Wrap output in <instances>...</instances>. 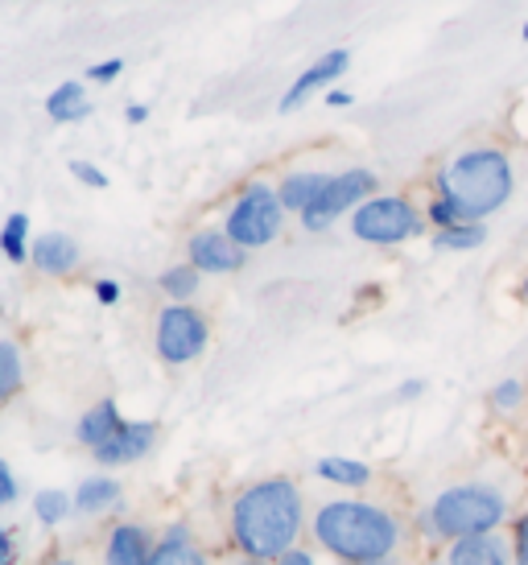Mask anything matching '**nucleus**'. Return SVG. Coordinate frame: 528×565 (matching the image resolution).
<instances>
[{"mask_svg":"<svg viewBox=\"0 0 528 565\" xmlns=\"http://www.w3.org/2000/svg\"><path fill=\"white\" fill-rule=\"evenodd\" d=\"M425 565H446V562H442V557H434V562H425Z\"/></svg>","mask_w":528,"mask_h":565,"instance_id":"79ce46f5","label":"nucleus"},{"mask_svg":"<svg viewBox=\"0 0 528 565\" xmlns=\"http://www.w3.org/2000/svg\"><path fill=\"white\" fill-rule=\"evenodd\" d=\"M71 512H75V495H66L59 487H46V491L33 495V516H38V524H46V529H59Z\"/></svg>","mask_w":528,"mask_h":565,"instance_id":"b1692460","label":"nucleus"},{"mask_svg":"<svg viewBox=\"0 0 528 565\" xmlns=\"http://www.w3.org/2000/svg\"><path fill=\"white\" fill-rule=\"evenodd\" d=\"M0 565H17V541H13V529H4V524H0Z\"/></svg>","mask_w":528,"mask_h":565,"instance_id":"473e14b6","label":"nucleus"},{"mask_svg":"<svg viewBox=\"0 0 528 565\" xmlns=\"http://www.w3.org/2000/svg\"><path fill=\"white\" fill-rule=\"evenodd\" d=\"M525 396H528L525 380L508 376V380H499L496 388L487 393V405H492V413H496V417H513V413H520V408H525Z\"/></svg>","mask_w":528,"mask_h":565,"instance_id":"a878e982","label":"nucleus"},{"mask_svg":"<svg viewBox=\"0 0 528 565\" xmlns=\"http://www.w3.org/2000/svg\"><path fill=\"white\" fill-rule=\"evenodd\" d=\"M421 393H425V380H404L397 388V401H418Z\"/></svg>","mask_w":528,"mask_h":565,"instance_id":"f704fd0d","label":"nucleus"},{"mask_svg":"<svg viewBox=\"0 0 528 565\" xmlns=\"http://www.w3.org/2000/svg\"><path fill=\"white\" fill-rule=\"evenodd\" d=\"M232 565H256V562H249V557H235V562Z\"/></svg>","mask_w":528,"mask_h":565,"instance_id":"ea45409f","label":"nucleus"},{"mask_svg":"<svg viewBox=\"0 0 528 565\" xmlns=\"http://www.w3.org/2000/svg\"><path fill=\"white\" fill-rule=\"evenodd\" d=\"M425 227V215L401 194H372L368 203L351 211V236L376 248H392L404 239H418Z\"/></svg>","mask_w":528,"mask_h":565,"instance_id":"423d86ee","label":"nucleus"},{"mask_svg":"<svg viewBox=\"0 0 528 565\" xmlns=\"http://www.w3.org/2000/svg\"><path fill=\"white\" fill-rule=\"evenodd\" d=\"M306 533V495L289 475H268L240 487L228 508V541L235 557L277 562Z\"/></svg>","mask_w":528,"mask_h":565,"instance_id":"f257e3e1","label":"nucleus"},{"mask_svg":"<svg viewBox=\"0 0 528 565\" xmlns=\"http://www.w3.org/2000/svg\"><path fill=\"white\" fill-rule=\"evenodd\" d=\"M78 244L66 232H46V236L33 239L30 248V260L38 273H46V277H71L78 268Z\"/></svg>","mask_w":528,"mask_h":565,"instance_id":"4468645a","label":"nucleus"},{"mask_svg":"<svg viewBox=\"0 0 528 565\" xmlns=\"http://www.w3.org/2000/svg\"><path fill=\"white\" fill-rule=\"evenodd\" d=\"M17 495H21V483H17L13 467L0 458V508H9V503H17Z\"/></svg>","mask_w":528,"mask_h":565,"instance_id":"c756f323","label":"nucleus"},{"mask_svg":"<svg viewBox=\"0 0 528 565\" xmlns=\"http://www.w3.org/2000/svg\"><path fill=\"white\" fill-rule=\"evenodd\" d=\"M25 388V360H21V347L0 339V408L9 405L17 393Z\"/></svg>","mask_w":528,"mask_h":565,"instance_id":"412c9836","label":"nucleus"},{"mask_svg":"<svg viewBox=\"0 0 528 565\" xmlns=\"http://www.w3.org/2000/svg\"><path fill=\"white\" fill-rule=\"evenodd\" d=\"M520 38H525V42H528V25H525V33H520Z\"/></svg>","mask_w":528,"mask_h":565,"instance_id":"37998d69","label":"nucleus"},{"mask_svg":"<svg viewBox=\"0 0 528 565\" xmlns=\"http://www.w3.org/2000/svg\"><path fill=\"white\" fill-rule=\"evenodd\" d=\"M347 66H351V50H327L310 71H302V75H297V83L289 87V92L281 95V111L302 108L318 87H327V83H335L339 75H347Z\"/></svg>","mask_w":528,"mask_h":565,"instance_id":"f8f14e48","label":"nucleus"},{"mask_svg":"<svg viewBox=\"0 0 528 565\" xmlns=\"http://www.w3.org/2000/svg\"><path fill=\"white\" fill-rule=\"evenodd\" d=\"M125 116H128V125H145V120H149V108H145V104H137V99H133V104H128V108H125Z\"/></svg>","mask_w":528,"mask_h":565,"instance_id":"c9c22d12","label":"nucleus"},{"mask_svg":"<svg viewBox=\"0 0 528 565\" xmlns=\"http://www.w3.org/2000/svg\"><path fill=\"white\" fill-rule=\"evenodd\" d=\"M483 239H487V227H483V223H454V227H442V232H434V248L471 252V248H479Z\"/></svg>","mask_w":528,"mask_h":565,"instance_id":"393cba45","label":"nucleus"},{"mask_svg":"<svg viewBox=\"0 0 528 565\" xmlns=\"http://www.w3.org/2000/svg\"><path fill=\"white\" fill-rule=\"evenodd\" d=\"M314 475L330 487H342L347 495H351V491H368L372 479H376V471L368 467V462H359V458H342V455L318 458V462H314Z\"/></svg>","mask_w":528,"mask_h":565,"instance_id":"a211bd4d","label":"nucleus"},{"mask_svg":"<svg viewBox=\"0 0 528 565\" xmlns=\"http://www.w3.org/2000/svg\"><path fill=\"white\" fill-rule=\"evenodd\" d=\"M187 252H190V265L199 268V273H211V277L240 273L244 260H249V252L240 248L223 227H202V232H194L187 239Z\"/></svg>","mask_w":528,"mask_h":565,"instance_id":"1a4fd4ad","label":"nucleus"},{"mask_svg":"<svg viewBox=\"0 0 528 565\" xmlns=\"http://www.w3.org/2000/svg\"><path fill=\"white\" fill-rule=\"evenodd\" d=\"M154 441H157V425L154 422H125L120 429H116V438H108L104 446H95L92 458L99 462V467L116 471V467L140 462V458L154 450Z\"/></svg>","mask_w":528,"mask_h":565,"instance_id":"9d476101","label":"nucleus"},{"mask_svg":"<svg viewBox=\"0 0 528 565\" xmlns=\"http://www.w3.org/2000/svg\"><path fill=\"white\" fill-rule=\"evenodd\" d=\"M314 545L330 553L339 565H359L401 553L404 529L397 512L363 495H339V500L318 503L310 520Z\"/></svg>","mask_w":528,"mask_h":565,"instance_id":"f03ea898","label":"nucleus"},{"mask_svg":"<svg viewBox=\"0 0 528 565\" xmlns=\"http://www.w3.org/2000/svg\"><path fill=\"white\" fill-rule=\"evenodd\" d=\"M120 71H125V63H120V58H108V63L87 66V79H92V83H112Z\"/></svg>","mask_w":528,"mask_h":565,"instance_id":"7c9ffc66","label":"nucleus"},{"mask_svg":"<svg viewBox=\"0 0 528 565\" xmlns=\"http://www.w3.org/2000/svg\"><path fill=\"white\" fill-rule=\"evenodd\" d=\"M425 220H430L437 232H442V227H454V223H463V215H458V206H454V203H446V199H437V194H434V203L425 206Z\"/></svg>","mask_w":528,"mask_h":565,"instance_id":"bb28decb","label":"nucleus"},{"mask_svg":"<svg viewBox=\"0 0 528 565\" xmlns=\"http://www.w3.org/2000/svg\"><path fill=\"white\" fill-rule=\"evenodd\" d=\"M520 298H525V301H528V281H525V285H520Z\"/></svg>","mask_w":528,"mask_h":565,"instance_id":"a19ab883","label":"nucleus"},{"mask_svg":"<svg viewBox=\"0 0 528 565\" xmlns=\"http://www.w3.org/2000/svg\"><path fill=\"white\" fill-rule=\"evenodd\" d=\"M157 285H161V294H166L170 301H178V306H190V298L199 294V285H202V273L187 260V265L166 268Z\"/></svg>","mask_w":528,"mask_h":565,"instance_id":"4be33fe9","label":"nucleus"},{"mask_svg":"<svg viewBox=\"0 0 528 565\" xmlns=\"http://www.w3.org/2000/svg\"><path fill=\"white\" fill-rule=\"evenodd\" d=\"M120 425H125V417H120L116 401L104 396V401H95V405L75 422V441L78 446H87V450H95V446H104L108 438H116Z\"/></svg>","mask_w":528,"mask_h":565,"instance_id":"dca6fc26","label":"nucleus"},{"mask_svg":"<svg viewBox=\"0 0 528 565\" xmlns=\"http://www.w3.org/2000/svg\"><path fill=\"white\" fill-rule=\"evenodd\" d=\"M46 116L54 125H78V120H87L92 116V104H87V92H83V83H59L54 92L46 95Z\"/></svg>","mask_w":528,"mask_h":565,"instance_id":"aec40b11","label":"nucleus"},{"mask_svg":"<svg viewBox=\"0 0 528 565\" xmlns=\"http://www.w3.org/2000/svg\"><path fill=\"white\" fill-rule=\"evenodd\" d=\"M157 536L149 533V524H137V520H125L116 524L104 541V565H149L154 557Z\"/></svg>","mask_w":528,"mask_h":565,"instance_id":"ddd939ff","label":"nucleus"},{"mask_svg":"<svg viewBox=\"0 0 528 565\" xmlns=\"http://www.w3.org/2000/svg\"><path fill=\"white\" fill-rule=\"evenodd\" d=\"M513 565H528V512L513 520Z\"/></svg>","mask_w":528,"mask_h":565,"instance_id":"cd10ccee","label":"nucleus"},{"mask_svg":"<svg viewBox=\"0 0 528 565\" xmlns=\"http://www.w3.org/2000/svg\"><path fill=\"white\" fill-rule=\"evenodd\" d=\"M30 248H33L30 244V215H21V211H17V215H9L4 227H0V252H4L13 265H25V260H30Z\"/></svg>","mask_w":528,"mask_h":565,"instance_id":"5701e85b","label":"nucleus"},{"mask_svg":"<svg viewBox=\"0 0 528 565\" xmlns=\"http://www.w3.org/2000/svg\"><path fill=\"white\" fill-rule=\"evenodd\" d=\"M207 343H211V327H207V318H202L194 306H178V301H170V306L157 315L154 347L170 367L194 363L202 351H207Z\"/></svg>","mask_w":528,"mask_h":565,"instance_id":"0eeeda50","label":"nucleus"},{"mask_svg":"<svg viewBox=\"0 0 528 565\" xmlns=\"http://www.w3.org/2000/svg\"><path fill=\"white\" fill-rule=\"evenodd\" d=\"M281 223H285V206L277 199V186L268 182H249V186L235 194V203L228 206V220L223 232L240 244L244 252L264 248L281 236Z\"/></svg>","mask_w":528,"mask_h":565,"instance_id":"39448f33","label":"nucleus"},{"mask_svg":"<svg viewBox=\"0 0 528 565\" xmlns=\"http://www.w3.org/2000/svg\"><path fill=\"white\" fill-rule=\"evenodd\" d=\"M330 182V173H318V170H297V173H285L277 186V199L285 211H294V215H306L310 203L323 194V186Z\"/></svg>","mask_w":528,"mask_h":565,"instance_id":"6ab92c4d","label":"nucleus"},{"mask_svg":"<svg viewBox=\"0 0 528 565\" xmlns=\"http://www.w3.org/2000/svg\"><path fill=\"white\" fill-rule=\"evenodd\" d=\"M120 503H125V487L116 483L112 475H87L75 487V512H83V516H104Z\"/></svg>","mask_w":528,"mask_h":565,"instance_id":"f3484780","label":"nucleus"},{"mask_svg":"<svg viewBox=\"0 0 528 565\" xmlns=\"http://www.w3.org/2000/svg\"><path fill=\"white\" fill-rule=\"evenodd\" d=\"M359 565H404L401 553H389V557H376V562H359Z\"/></svg>","mask_w":528,"mask_h":565,"instance_id":"4c0bfd02","label":"nucleus"},{"mask_svg":"<svg viewBox=\"0 0 528 565\" xmlns=\"http://www.w3.org/2000/svg\"><path fill=\"white\" fill-rule=\"evenodd\" d=\"M273 565H318V557H314L310 550H302V545H297V550H289L285 557H277Z\"/></svg>","mask_w":528,"mask_h":565,"instance_id":"72a5a7b5","label":"nucleus"},{"mask_svg":"<svg viewBox=\"0 0 528 565\" xmlns=\"http://www.w3.org/2000/svg\"><path fill=\"white\" fill-rule=\"evenodd\" d=\"M71 173H75L83 186H92V190H104L108 186V173L99 170V166H92V161H71Z\"/></svg>","mask_w":528,"mask_h":565,"instance_id":"c85d7f7f","label":"nucleus"},{"mask_svg":"<svg viewBox=\"0 0 528 565\" xmlns=\"http://www.w3.org/2000/svg\"><path fill=\"white\" fill-rule=\"evenodd\" d=\"M256 565H273V562H256Z\"/></svg>","mask_w":528,"mask_h":565,"instance_id":"c03bdc74","label":"nucleus"},{"mask_svg":"<svg viewBox=\"0 0 528 565\" xmlns=\"http://www.w3.org/2000/svg\"><path fill=\"white\" fill-rule=\"evenodd\" d=\"M376 194V173L372 170H347V173H330V182L323 186V194L310 203V211L302 215V227L306 232H327L330 223L356 211L359 203H368Z\"/></svg>","mask_w":528,"mask_h":565,"instance_id":"6e6552de","label":"nucleus"},{"mask_svg":"<svg viewBox=\"0 0 528 565\" xmlns=\"http://www.w3.org/2000/svg\"><path fill=\"white\" fill-rule=\"evenodd\" d=\"M149 565H211V557H207V550L194 541L190 524H170L166 533L157 536Z\"/></svg>","mask_w":528,"mask_h":565,"instance_id":"2eb2a0df","label":"nucleus"},{"mask_svg":"<svg viewBox=\"0 0 528 565\" xmlns=\"http://www.w3.org/2000/svg\"><path fill=\"white\" fill-rule=\"evenodd\" d=\"M446 565H513V536L504 533H479V536H458L442 553Z\"/></svg>","mask_w":528,"mask_h":565,"instance_id":"9b49d317","label":"nucleus"},{"mask_svg":"<svg viewBox=\"0 0 528 565\" xmlns=\"http://www.w3.org/2000/svg\"><path fill=\"white\" fill-rule=\"evenodd\" d=\"M327 104L330 108H351V92H330Z\"/></svg>","mask_w":528,"mask_h":565,"instance_id":"e433bc0d","label":"nucleus"},{"mask_svg":"<svg viewBox=\"0 0 528 565\" xmlns=\"http://www.w3.org/2000/svg\"><path fill=\"white\" fill-rule=\"evenodd\" d=\"M513 161L499 149H466L434 178L437 199L458 206L463 223H483L513 199Z\"/></svg>","mask_w":528,"mask_h":565,"instance_id":"7ed1b4c3","label":"nucleus"},{"mask_svg":"<svg viewBox=\"0 0 528 565\" xmlns=\"http://www.w3.org/2000/svg\"><path fill=\"white\" fill-rule=\"evenodd\" d=\"M425 516L434 524L437 545H451L458 536L499 533L513 516V503H508L504 487L487 483V479H466V483L437 491L434 500L425 503Z\"/></svg>","mask_w":528,"mask_h":565,"instance_id":"20e7f679","label":"nucleus"},{"mask_svg":"<svg viewBox=\"0 0 528 565\" xmlns=\"http://www.w3.org/2000/svg\"><path fill=\"white\" fill-rule=\"evenodd\" d=\"M120 294H125V289L112 281V277L95 281V298H99V306H116V301H120Z\"/></svg>","mask_w":528,"mask_h":565,"instance_id":"2f4dec72","label":"nucleus"},{"mask_svg":"<svg viewBox=\"0 0 528 565\" xmlns=\"http://www.w3.org/2000/svg\"><path fill=\"white\" fill-rule=\"evenodd\" d=\"M46 565H78V562H71V557H50Z\"/></svg>","mask_w":528,"mask_h":565,"instance_id":"58836bf2","label":"nucleus"}]
</instances>
